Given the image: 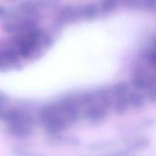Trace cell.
<instances>
[{
    "label": "cell",
    "mask_w": 156,
    "mask_h": 156,
    "mask_svg": "<svg viewBox=\"0 0 156 156\" xmlns=\"http://www.w3.org/2000/svg\"><path fill=\"white\" fill-rule=\"evenodd\" d=\"M144 7L148 10L153 9L156 7V0H144Z\"/></svg>",
    "instance_id": "obj_10"
},
{
    "label": "cell",
    "mask_w": 156,
    "mask_h": 156,
    "mask_svg": "<svg viewBox=\"0 0 156 156\" xmlns=\"http://www.w3.org/2000/svg\"><path fill=\"white\" fill-rule=\"evenodd\" d=\"M143 123L147 126H154L156 123V121L154 118H146L143 121Z\"/></svg>",
    "instance_id": "obj_11"
},
{
    "label": "cell",
    "mask_w": 156,
    "mask_h": 156,
    "mask_svg": "<svg viewBox=\"0 0 156 156\" xmlns=\"http://www.w3.org/2000/svg\"><path fill=\"white\" fill-rule=\"evenodd\" d=\"M148 98L151 102H156V85L150 88V91L148 94Z\"/></svg>",
    "instance_id": "obj_9"
},
{
    "label": "cell",
    "mask_w": 156,
    "mask_h": 156,
    "mask_svg": "<svg viewBox=\"0 0 156 156\" xmlns=\"http://www.w3.org/2000/svg\"><path fill=\"white\" fill-rule=\"evenodd\" d=\"M47 7L45 0H24L18 4L20 12L27 15H33L44 7Z\"/></svg>",
    "instance_id": "obj_2"
},
{
    "label": "cell",
    "mask_w": 156,
    "mask_h": 156,
    "mask_svg": "<svg viewBox=\"0 0 156 156\" xmlns=\"http://www.w3.org/2000/svg\"><path fill=\"white\" fill-rule=\"evenodd\" d=\"M60 41L43 60L23 74L32 94L51 93L92 83L115 72V41L73 38Z\"/></svg>",
    "instance_id": "obj_1"
},
{
    "label": "cell",
    "mask_w": 156,
    "mask_h": 156,
    "mask_svg": "<svg viewBox=\"0 0 156 156\" xmlns=\"http://www.w3.org/2000/svg\"><path fill=\"white\" fill-rule=\"evenodd\" d=\"M121 5L126 9L138 10L144 6V0H119Z\"/></svg>",
    "instance_id": "obj_5"
},
{
    "label": "cell",
    "mask_w": 156,
    "mask_h": 156,
    "mask_svg": "<svg viewBox=\"0 0 156 156\" xmlns=\"http://www.w3.org/2000/svg\"><path fill=\"white\" fill-rule=\"evenodd\" d=\"M4 1L7 2H14V1H16V0H4Z\"/></svg>",
    "instance_id": "obj_13"
},
{
    "label": "cell",
    "mask_w": 156,
    "mask_h": 156,
    "mask_svg": "<svg viewBox=\"0 0 156 156\" xmlns=\"http://www.w3.org/2000/svg\"><path fill=\"white\" fill-rule=\"evenodd\" d=\"M119 2V0H101L98 6L99 12L102 14L111 13L116 9Z\"/></svg>",
    "instance_id": "obj_4"
},
{
    "label": "cell",
    "mask_w": 156,
    "mask_h": 156,
    "mask_svg": "<svg viewBox=\"0 0 156 156\" xmlns=\"http://www.w3.org/2000/svg\"><path fill=\"white\" fill-rule=\"evenodd\" d=\"M78 16L85 20H92L99 12V7L94 3L87 2L77 8Z\"/></svg>",
    "instance_id": "obj_3"
},
{
    "label": "cell",
    "mask_w": 156,
    "mask_h": 156,
    "mask_svg": "<svg viewBox=\"0 0 156 156\" xmlns=\"http://www.w3.org/2000/svg\"><path fill=\"white\" fill-rule=\"evenodd\" d=\"M130 100L133 106L137 109H140L144 106V101L143 96L140 94L136 93L131 94L130 96Z\"/></svg>",
    "instance_id": "obj_6"
},
{
    "label": "cell",
    "mask_w": 156,
    "mask_h": 156,
    "mask_svg": "<svg viewBox=\"0 0 156 156\" xmlns=\"http://www.w3.org/2000/svg\"><path fill=\"white\" fill-rule=\"evenodd\" d=\"M150 144V140L146 137L138 138L132 144V147L135 149H141L147 147Z\"/></svg>",
    "instance_id": "obj_7"
},
{
    "label": "cell",
    "mask_w": 156,
    "mask_h": 156,
    "mask_svg": "<svg viewBox=\"0 0 156 156\" xmlns=\"http://www.w3.org/2000/svg\"><path fill=\"white\" fill-rule=\"evenodd\" d=\"M147 60L148 62L156 68V49H153L147 54Z\"/></svg>",
    "instance_id": "obj_8"
},
{
    "label": "cell",
    "mask_w": 156,
    "mask_h": 156,
    "mask_svg": "<svg viewBox=\"0 0 156 156\" xmlns=\"http://www.w3.org/2000/svg\"><path fill=\"white\" fill-rule=\"evenodd\" d=\"M153 46H154V48L156 49V38L154 39V43H153Z\"/></svg>",
    "instance_id": "obj_12"
}]
</instances>
